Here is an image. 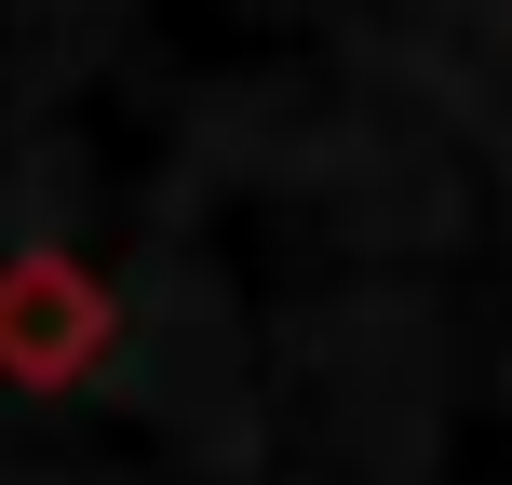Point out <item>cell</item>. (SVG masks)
I'll use <instances>...</instances> for the list:
<instances>
[{
    "label": "cell",
    "instance_id": "1",
    "mask_svg": "<svg viewBox=\"0 0 512 485\" xmlns=\"http://www.w3.org/2000/svg\"><path fill=\"white\" fill-rule=\"evenodd\" d=\"M108 337H122V297H108L68 243L0 256V378L14 391H81L108 364Z\"/></svg>",
    "mask_w": 512,
    "mask_h": 485
}]
</instances>
